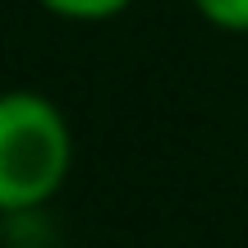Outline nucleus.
<instances>
[{"mask_svg":"<svg viewBox=\"0 0 248 248\" xmlns=\"http://www.w3.org/2000/svg\"><path fill=\"white\" fill-rule=\"evenodd\" d=\"M74 170V133L64 110L42 92L0 101V207L5 216L42 212Z\"/></svg>","mask_w":248,"mask_h":248,"instance_id":"f257e3e1","label":"nucleus"},{"mask_svg":"<svg viewBox=\"0 0 248 248\" xmlns=\"http://www.w3.org/2000/svg\"><path fill=\"white\" fill-rule=\"evenodd\" d=\"M37 5L69 23H106V18H120L133 0H37Z\"/></svg>","mask_w":248,"mask_h":248,"instance_id":"f03ea898","label":"nucleus"},{"mask_svg":"<svg viewBox=\"0 0 248 248\" xmlns=\"http://www.w3.org/2000/svg\"><path fill=\"white\" fill-rule=\"evenodd\" d=\"M193 9L221 32H248V0H193Z\"/></svg>","mask_w":248,"mask_h":248,"instance_id":"7ed1b4c3","label":"nucleus"}]
</instances>
